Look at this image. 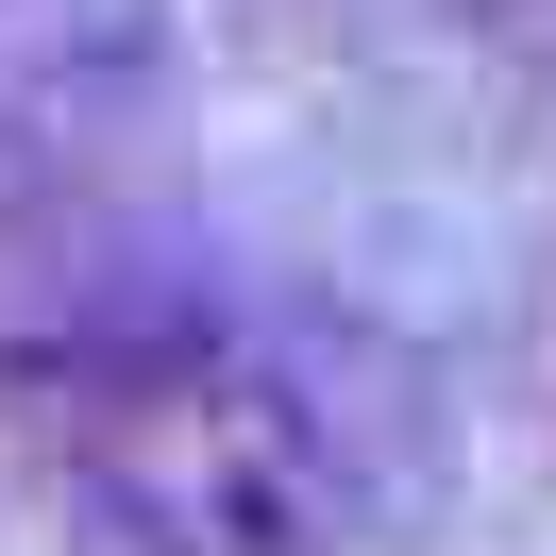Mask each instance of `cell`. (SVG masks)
I'll return each mask as SVG.
<instances>
[{
  "mask_svg": "<svg viewBox=\"0 0 556 556\" xmlns=\"http://www.w3.org/2000/svg\"><path fill=\"white\" fill-rule=\"evenodd\" d=\"M0 388L51 405L68 489L118 556H320L354 506V455L320 421V388L287 354H253L219 304H186V287L85 304L68 338H17Z\"/></svg>",
  "mask_w": 556,
  "mask_h": 556,
  "instance_id": "cell-1",
  "label": "cell"
}]
</instances>
